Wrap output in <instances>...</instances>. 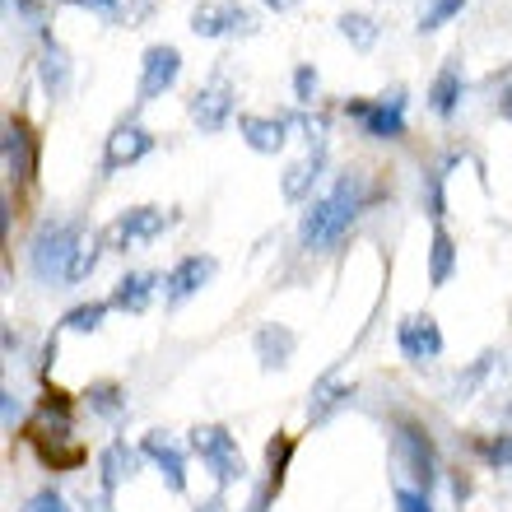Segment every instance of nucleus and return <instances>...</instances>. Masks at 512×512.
I'll list each match as a JSON object with an SVG mask.
<instances>
[{"instance_id": "3", "label": "nucleus", "mask_w": 512, "mask_h": 512, "mask_svg": "<svg viewBox=\"0 0 512 512\" xmlns=\"http://www.w3.org/2000/svg\"><path fill=\"white\" fill-rule=\"evenodd\" d=\"M84 238H89L84 219H47V224H38L33 243H28V270H33L42 284L66 289L70 261H75Z\"/></svg>"}, {"instance_id": "18", "label": "nucleus", "mask_w": 512, "mask_h": 512, "mask_svg": "<svg viewBox=\"0 0 512 512\" xmlns=\"http://www.w3.org/2000/svg\"><path fill=\"white\" fill-rule=\"evenodd\" d=\"M159 284H163V275H154V270H131V275L117 280V289H112L108 303L112 308H122V312H145Z\"/></svg>"}, {"instance_id": "29", "label": "nucleus", "mask_w": 512, "mask_h": 512, "mask_svg": "<svg viewBox=\"0 0 512 512\" xmlns=\"http://www.w3.org/2000/svg\"><path fill=\"white\" fill-rule=\"evenodd\" d=\"M98 252H103V247H98V238L89 233V238L80 243V252H75V261H70L66 284H84V280H89V275H94V266H98Z\"/></svg>"}, {"instance_id": "14", "label": "nucleus", "mask_w": 512, "mask_h": 512, "mask_svg": "<svg viewBox=\"0 0 512 512\" xmlns=\"http://www.w3.org/2000/svg\"><path fill=\"white\" fill-rule=\"evenodd\" d=\"M215 275V256H182L168 275H163V298L168 303H187L191 294H201Z\"/></svg>"}, {"instance_id": "11", "label": "nucleus", "mask_w": 512, "mask_h": 512, "mask_svg": "<svg viewBox=\"0 0 512 512\" xmlns=\"http://www.w3.org/2000/svg\"><path fill=\"white\" fill-rule=\"evenodd\" d=\"M173 224V215H163L159 205H135V210H126L117 224H112V243L122 247H140V243H154L163 229Z\"/></svg>"}, {"instance_id": "6", "label": "nucleus", "mask_w": 512, "mask_h": 512, "mask_svg": "<svg viewBox=\"0 0 512 512\" xmlns=\"http://www.w3.org/2000/svg\"><path fill=\"white\" fill-rule=\"evenodd\" d=\"M191 33L196 38H233V33H256V19L243 0H201L191 10Z\"/></svg>"}, {"instance_id": "19", "label": "nucleus", "mask_w": 512, "mask_h": 512, "mask_svg": "<svg viewBox=\"0 0 512 512\" xmlns=\"http://www.w3.org/2000/svg\"><path fill=\"white\" fill-rule=\"evenodd\" d=\"M256 359H261V368H284L289 359H294V345H298V336L289 331V326H280V322H270V326H261L256 331Z\"/></svg>"}, {"instance_id": "10", "label": "nucleus", "mask_w": 512, "mask_h": 512, "mask_svg": "<svg viewBox=\"0 0 512 512\" xmlns=\"http://www.w3.org/2000/svg\"><path fill=\"white\" fill-rule=\"evenodd\" d=\"M233 117V84L224 80V75H215V80L205 84V89H196L191 94V122L201 126L205 135L224 131Z\"/></svg>"}, {"instance_id": "40", "label": "nucleus", "mask_w": 512, "mask_h": 512, "mask_svg": "<svg viewBox=\"0 0 512 512\" xmlns=\"http://www.w3.org/2000/svg\"><path fill=\"white\" fill-rule=\"evenodd\" d=\"M52 364H56V336L47 340V350H42V378H47V373H52Z\"/></svg>"}, {"instance_id": "31", "label": "nucleus", "mask_w": 512, "mask_h": 512, "mask_svg": "<svg viewBox=\"0 0 512 512\" xmlns=\"http://www.w3.org/2000/svg\"><path fill=\"white\" fill-rule=\"evenodd\" d=\"M489 368H494V354H480V359H475L471 368H466V373H461L457 378V401H471V391L480 387V382H485V373Z\"/></svg>"}, {"instance_id": "37", "label": "nucleus", "mask_w": 512, "mask_h": 512, "mask_svg": "<svg viewBox=\"0 0 512 512\" xmlns=\"http://www.w3.org/2000/svg\"><path fill=\"white\" fill-rule=\"evenodd\" d=\"M66 5L94 10V14H103V19H122V0H66Z\"/></svg>"}, {"instance_id": "43", "label": "nucleus", "mask_w": 512, "mask_h": 512, "mask_svg": "<svg viewBox=\"0 0 512 512\" xmlns=\"http://www.w3.org/2000/svg\"><path fill=\"white\" fill-rule=\"evenodd\" d=\"M89 512H112V499H108V494H98V499L89 503Z\"/></svg>"}, {"instance_id": "41", "label": "nucleus", "mask_w": 512, "mask_h": 512, "mask_svg": "<svg viewBox=\"0 0 512 512\" xmlns=\"http://www.w3.org/2000/svg\"><path fill=\"white\" fill-rule=\"evenodd\" d=\"M499 117H503V122H512V84L499 94Z\"/></svg>"}, {"instance_id": "21", "label": "nucleus", "mask_w": 512, "mask_h": 512, "mask_svg": "<svg viewBox=\"0 0 512 512\" xmlns=\"http://www.w3.org/2000/svg\"><path fill=\"white\" fill-rule=\"evenodd\" d=\"M322 168H326V145H312V154L308 159H298V163H289L284 168V201H303L312 191V182L322 177Z\"/></svg>"}, {"instance_id": "4", "label": "nucleus", "mask_w": 512, "mask_h": 512, "mask_svg": "<svg viewBox=\"0 0 512 512\" xmlns=\"http://www.w3.org/2000/svg\"><path fill=\"white\" fill-rule=\"evenodd\" d=\"M391 457L401 471L415 475V489L429 494L433 480H438V447H433L429 429H419L415 419H396V433H391Z\"/></svg>"}, {"instance_id": "44", "label": "nucleus", "mask_w": 512, "mask_h": 512, "mask_svg": "<svg viewBox=\"0 0 512 512\" xmlns=\"http://www.w3.org/2000/svg\"><path fill=\"white\" fill-rule=\"evenodd\" d=\"M196 512H224V499H205Z\"/></svg>"}, {"instance_id": "15", "label": "nucleus", "mask_w": 512, "mask_h": 512, "mask_svg": "<svg viewBox=\"0 0 512 512\" xmlns=\"http://www.w3.org/2000/svg\"><path fill=\"white\" fill-rule=\"evenodd\" d=\"M0 145H5V173H10L14 182H28V177H33V163H38V140H33V131H28L19 117H10Z\"/></svg>"}, {"instance_id": "16", "label": "nucleus", "mask_w": 512, "mask_h": 512, "mask_svg": "<svg viewBox=\"0 0 512 512\" xmlns=\"http://www.w3.org/2000/svg\"><path fill=\"white\" fill-rule=\"evenodd\" d=\"M135 471H140V452L126 447V438H112V443L103 447V457H98V489L112 499Z\"/></svg>"}, {"instance_id": "23", "label": "nucleus", "mask_w": 512, "mask_h": 512, "mask_svg": "<svg viewBox=\"0 0 512 512\" xmlns=\"http://www.w3.org/2000/svg\"><path fill=\"white\" fill-rule=\"evenodd\" d=\"M429 108L438 112V117H452V112L461 108V70L447 61L438 75H433V84H429Z\"/></svg>"}, {"instance_id": "30", "label": "nucleus", "mask_w": 512, "mask_h": 512, "mask_svg": "<svg viewBox=\"0 0 512 512\" xmlns=\"http://www.w3.org/2000/svg\"><path fill=\"white\" fill-rule=\"evenodd\" d=\"M466 10V0H429V10L419 14V33H433V28H443L452 14Z\"/></svg>"}, {"instance_id": "13", "label": "nucleus", "mask_w": 512, "mask_h": 512, "mask_svg": "<svg viewBox=\"0 0 512 512\" xmlns=\"http://www.w3.org/2000/svg\"><path fill=\"white\" fill-rule=\"evenodd\" d=\"M140 452H145L154 466H159V475H163V485L173 489V494H187V457H182V447L168 438L163 429H154V433H145V443H140Z\"/></svg>"}, {"instance_id": "35", "label": "nucleus", "mask_w": 512, "mask_h": 512, "mask_svg": "<svg viewBox=\"0 0 512 512\" xmlns=\"http://www.w3.org/2000/svg\"><path fill=\"white\" fill-rule=\"evenodd\" d=\"M312 94H317V70H312V66H298L294 70V103H298V108H308Z\"/></svg>"}, {"instance_id": "28", "label": "nucleus", "mask_w": 512, "mask_h": 512, "mask_svg": "<svg viewBox=\"0 0 512 512\" xmlns=\"http://www.w3.org/2000/svg\"><path fill=\"white\" fill-rule=\"evenodd\" d=\"M112 303H80V308H70L66 317H61V326L66 331H98L103 326V317H108Z\"/></svg>"}, {"instance_id": "38", "label": "nucleus", "mask_w": 512, "mask_h": 512, "mask_svg": "<svg viewBox=\"0 0 512 512\" xmlns=\"http://www.w3.org/2000/svg\"><path fill=\"white\" fill-rule=\"evenodd\" d=\"M0 405H5V429L14 433V419L24 415V401H19V396H14V391L5 387V391H0Z\"/></svg>"}, {"instance_id": "39", "label": "nucleus", "mask_w": 512, "mask_h": 512, "mask_svg": "<svg viewBox=\"0 0 512 512\" xmlns=\"http://www.w3.org/2000/svg\"><path fill=\"white\" fill-rule=\"evenodd\" d=\"M154 5H159V0H131V5H126V14L140 24V19H149V14H154Z\"/></svg>"}, {"instance_id": "33", "label": "nucleus", "mask_w": 512, "mask_h": 512, "mask_svg": "<svg viewBox=\"0 0 512 512\" xmlns=\"http://www.w3.org/2000/svg\"><path fill=\"white\" fill-rule=\"evenodd\" d=\"M424 210H429L433 224L443 219V173H438V168H433V173H424Z\"/></svg>"}, {"instance_id": "7", "label": "nucleus", "mask_w": 512, "mask_h": 512, "mask_svg": "<svg viewBox=\"0 0 512 512\" xmlns=\"http://www.w3.org/2000/svg\"><path fill=\"white\" fill-rule=\"evenodd\" d=\"M354 122L364 126V135L373 140H401L405 135V94L401 89H391L382 94L378 103H364V98H350V108H345Z\"/></svg>"}, {"instance_id": "8", "label": "nucleus", "mask_w": 512, "mask_h": 512, "mask_svg": "<svg viewBox=\"0 0 512 512\" xmlns=\"http://www.w3.org/2000/svg\"><path fill=\"white\" fill-rule=\"evenodd\" d=\"M177 75H182V52H177L173 42H154L145 52V61H140V98L135 103L163 98L177 84Z\"/></svg>"}, {"instance_id": "26", "label": "nucleus", "mask_w": 512, "mask_h": 512, "mask_svg": "<svg viewBox=\"0 0 512 512\" xmlns=\"http://www.w3.org/2000/svg\"><path fill=\"white\" fill-rule=\"evenodd\" d=\"M289 457H294V438H289V433H280V438L266 447V489H270V494H280V489H284Z\"/></svg>"}, {"instance_id": "25", "label": "nucleus", "mask_w": 512, "mask_h": 512, "mask_svg": "<svg viewBox=\"0 0 512 512\" xmlns=\"http://www.w3.org/2000/svg\"><path fill=\"white\" fill-rule=\"evenodd\" d=\"M84 401H89V410L103 419H117L126 415V391L117 387V382H94V387L84 391Z\"/></svg>"}, {"instance_id": "27", "label": "nucleus", "mask_w": 512, "mask_h": 512, "mask_svg": "<svg viewBox=\"0 0 512 512\" xmlns=\"http://www.w3.org/2000/svg\"><path fill=\"white\" fill-rule=\"evenodd\" d=\"M340 33H345L359 52H368V47L378 42V24H373L368 14H340Z\"/></svg>"}, {"instance_id": "17", "label": "nucleus", "mask_w": 512, "mask_h": 512, "mask_svg": "<svg viewBox=\"0 0 512 512\" xmlns=\"http://www.w3.org/2000/svg\"><path fill=\"white\" fill-rule=\"evenodd\" d=\"M238 135L256 154H280L284 140H289V122L284 117H256V112H243L238 117Z\"/></svg>"}, {"instance_id": "2", "label": "nucleus", "mask_w": 512, "mask_h": 512, "mask_svg": "<svg viewBox=\"0 0 512 512\" xmlns=\"http://www.w3.org/2000/svg\"><path fill=\"white\" fill-rule=\"evenodd\" d=\"M28 443H33V452H38V461L47 466V471H75V466H84V452L80 443H75V433H70V396L66 391L47 387V396L38 401V419L28 424Z\"/></svg>"}, {"instance_id": "22", "label": "nucleus", "mask_w": 512, "mask_h": 512, "mask_svg": "<svg viewBox=\"0 0 512 512\" xmlns=\"http://www.w3.org/2000/svg\"><path fill=\"white\" fill-rule=\"evenodd\" d=\"M354 396V382H340L336 373H326L317 387H312V401H308V419L312 424H326V419L336 415L340 405H350Z\"/></svg>"}, {"instance_id": "34", "label": "nucleus", "mask_w": 512, "mask_h": 512, "mask_svg": "<svg viewBox=\"0 0 512 512\" xmlns=\"http://www.w3.org/2000/svg\"><path fill=\"white\" fill-rule=\"evenodd\" d=\"M396 508H401V512H433V503H429V494H424V489L396 485Z\"/></svg>"}, {"instance_id": "24", "label": "nucleus", "mask_w": 512, "mask_h": 512, "mask_svg": "<svg viewBox=\"0 0 512 512\" xmlns=\"http://www.w3.org/2000/svg\"><path fill=\"white\" fill-rule=\"evenodd\" d=\"M452 266H457V247H452V233L438 224L433 229V243H429V284L433 289H443L452 280Z\"/></svg>"}, {"instance_id": "12", "label": "nucleus", "mask_w": 512, "mask_h": 512, "mask_svg": "<svg viewBox=\"0 0 512 512\" xmlns=\"http://www.w3.org/2000/svg\"><path fill=\"white\" fill-rule=\"evenodd\" d=\"M154 149V135L145 131V126L135 122H122L117 131L108 135V149H103V173H122V168H131V163H140Z\"/></svg>"}, {"instance_id": "32", "label": "nucleus", "mask_w": 512, "mask_h": 512, "mask_svg": "<svg viewBox=\"0 0 512 512\" xmlns=\"http://www.w3.org/2000/svg\"><path fill=\"white\" fill-rule=\"evenodd\" d=\"M480 457L494 466V471H503V466H512V433H499V438H485L480 443Z\"/></svg>"}, {"instance_id": "20", "label": "nucleus", "mask_w": 512, "mask_h": 512, "mask_svg": "<svg viewBox=\"0 0 512 512\" xmlns=\"http://www.w3.org/2000/svg\"><path fill=\"white\" fill-rule=\"evenodd\" d=\"M38 80H42V89H47L52 98H61L70 89V56H66V47H61V42H52V33L42 38Z\"/></svg>"}, {"instance_id": "9", "label": "nucleus", "mask_w": 512, "mask_h": 512, "mask_svg": "<svg viewBox=\"0 0 512 512\" xmlns=\"http://www.w3.org/2000/svg\"><path fill=\"white\" fill-rule=\"evenodd\" d=\"M396 345H401V354L410 364H433L443 354V331H438V322L429 312H410L396 326Z\"/></svg>"}, {"instance_id": "1", "label": "nucleus", "mask_w": 512, "mask_h": 512, "mask_svg": "<svg viewBox=\"0 0 512 512\" xmlns=\"http://www.w3.org/2000/svg\"><path fill=\"white\" fill-rule=\"evenodd\" d=\"M364 201H368V187H364V173H345L336 187L326 191L322 201H312L303 210V224H298V243L308 252H322V247L340 243L350 224L364 215Z\"/></svg>"}, {"instance_id": "5", "label": "nucleus", "mask_w": 512, "mask_h": 512, "mask_svg": "<svg viewBox=\"0 0 512 512\" xmlns=\"http://www.w3.org/2000/svg\"><path fill=\"white\" fill-rule=\"evenodd\" d=\"M191 452L205 461V471L215 475L219 485H238L247 475L238 438H233L224 424H196V429H191Z\"/></svg>"}, {"instance_id": "42", "label": "nucleus", "mask_w": 512, "mask_h": 512, "mask_svg": "<svg viewBox=\"0 0 512 512\" xmlns=\"http://www.w3.org/2000/svg\"><path fill=\"white\" fill-rule=\"evenodd\" d=\"M261 5H266V10H275V14H284V10H294L298 0H261Z\"/></svg>"}, {"instance_id": "36", "label": "nucleus", "mask_w": 512, "mask_h": 512, "mask_svg": "<svg viewBox=\"0 0 512 512\" xmlns=\"http://www.w3.org/2000/svg\"><path fill=\"white\" fill-rule=\"evenodd\" d=\"M24 512H70V508H66V499H61L56 489H38V494L24 503Z\"/></svg>"}]
</instances>
